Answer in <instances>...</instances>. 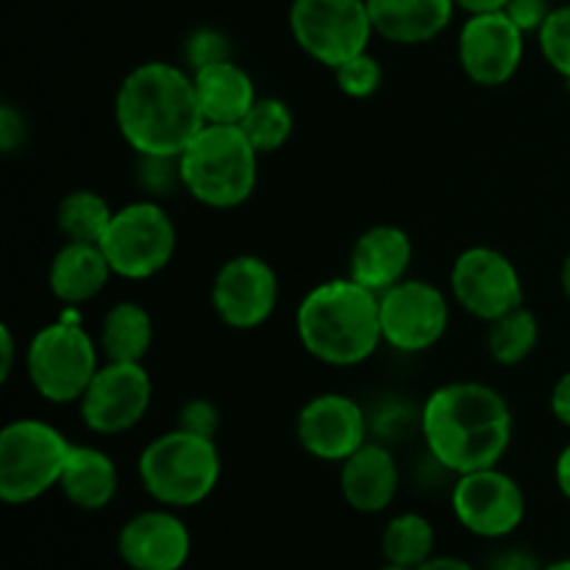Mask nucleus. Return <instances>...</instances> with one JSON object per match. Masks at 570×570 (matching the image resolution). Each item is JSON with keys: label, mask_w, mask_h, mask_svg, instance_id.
Instances as JSON below:
<instances>
[{"label": "nucleus", "mask_w": 570, "mask_h": 570, "mask_svg": "<svg viewBox=\"0 0 570 570\" xmlns=\"http://www.w3.org/2000/svg\"><path fill=\"white\" fill-rule=\"evenodd\" d=\"M421 432L429 456L443 471L462 476L504 460L515 417L504 395L490 384L449 382L423 404Z\"/></svg>", "instance_id": "obj_1"}, {"label": "nucleus", "mask_w": 570, "mask_h": 570, "mask_svg": "<svg viewBox=\"0 0 570 570\" xmlns=\"http://www.w3.org/2000/svg\"><path fill=\"white\" fill-rule=\"evenodd\" d=\"M115 122L137 156H181L206 126L193 72L173 61H142L120 81Z\"/></svg>", "instance_id": "obj_2"}, {"label": "nucleus", "mask_w": 570, "mask_h": 570, "mask_svg": "<svg viewBox=\"0 0 570 570\" xmlns=\"http://www.w3.org/2000/svg\"><path fill=\"white\" fill-rule=\"evenodd\" d=\"M295 332L312 360L332 367H356L384 343L379 295L351 276L332 278L301 298Z\"/></svg>", "instance_id": "obj_3"}, {"label": "nucleus", "mask_w": 570, "mask_h": 570, "mask_svg": "<svg viewBox=\"0 0 570 570\" xmlns=\"http://www.w3.org/2000/svg\"><path fill=\"white\" fill-rule=\"evenodd\" d=\"M259 156L239 126L206 122L178 156L181 189L209 209H237L254 195Z\"/></svg>", "instance_id": "obj_4"}, {"label": "nucleus", "mask_w": 570, "mask_h": 570, "mask_svg": "<svg viewBox=\"0 0 570 570\" xmlns=\"http://www.w3.org/2000/svg\"><path fill=\"white\" fill-rule=\"evenodd\" d=\"M145 493L170 510L198 507L215 493L223 476L217 440L170 429L142 449L137 462Z\"/></svg>", "instance_id": "obj_5"}, {"label": "nucleus", "mask_w": 570, "mask_h": 570, "mask_svg": "<svg viewBox=\"0 0 570 570\" xmlns=\"http://www.w3.org/2000/svg\"><path fill=\"white\" fill-rule=\"evenodd\" d=\"M100 345L76 317L39 328L26 345V373L48 404H78L100 367Z\"/></svg>", "instance_id": "obj_6"}, {"label": "nucleus", "mask_w": 570, "mask_h": 570, "mask_svg": "<svg viewBox=\"0 0 570 570\" xmlns=\"http://www.w3.org/2000/svg\"><path fill=\"white\" fill-rule=\"evenodd\" d=\"M72 443L39 417H17L0 432V499L26 507L59 488Z\"/></svg>", "instance_id": "obj_7"}, {"label": "nucleus", "mask_w": 570, "mask_h": 570, "mask_svg": "<svg viewBox=\"0 0 570 570\" xmlns=\"http://www.w3.org/2000/svg\"><path fill=\"white\" fill-rule=\"evenodd\" d=\"M115 276L145 282L165 271L178 248V232L165 206L154 198L134 200L115 209L100 239Z\"/></svg>", "instance_id": "obj_8"}, {"label": "nucleus", "mask_w": 570, "mask_h": 570, "mask_svg": "<svg viewBox=\"0 0 570 570\" xmlns=\"http://www.w3.org/2000/svg\"><path fill=\"white\" fill-rule=\"evenodd\" d=\"M289 31L298 48L328 70L365 53L376 33L367 0H293Z\"/></svg>", "instance_id": "obj_9"}, {"label": "nucleus", "mask_w": 570, "mask_h": 570, "mask_svg": "<svg viewBox=\"0 0 570 570\" xmlns=\"http://www.w3.org/2000/svg\"><path fill=\"white\" fill-rule=\"evenodd\" d=\"M384 345L401 354H423L445 337L451 323V301L438 284L410 278L379 295Z\"/></svg>", "instance_id": "obj_10"}, {"label": "nucleus", "mask_w": 570, "mask_h": 570, "mask_svg": "<svg viewBox=\"0 0 570 570\" xmlns=\"http://www.w3.org/2000/svg\"><path fill=\"white\" fill-rule=\"evenodd\" d=\"M451 510L465 532L482 540H504L515 534L527 518V495L499 465L482 468L456 476Z\"/></svg>", "instance_id": "obj_11"}, {"label": "nucleus", "mask_w": 570, "mask_h": 570, "mask_svg": "<svg viewBox=\"0 0 570 570\" xmlns=\"http://www.w3.org/2000/svg\"><path fill=\"white\" fill-rule=\"evenodd\" d=\"M451 298L476 321H495L523 306V282L515 262L490 245H471L451 265Z\"/></svg>", "instance_id": "obj_12"}, {"label": "nucleus", "mask_w": 570, "mask_h": 570, "mask_svg": "<svg viewBox=\"0 0 570 570\" xmlns=\"http://www.w3.org/2000/svg\"><path fill=\"white\" fill-rule=\"evenodd\" d=\"M154 382L142 362H104L78 401L81 421L89 432L126 434L148 415Z\"/></svg>", "instance_id": "obj_13"}, {"label": "nucleus", "mask_w": 570, "mask_h": 570, "mask_svg": "<svg viewBox=\"0 0 570 570\" xmlns=\"http://www.w3.org/2000/svg\"><path fill=\"white\" fill-rule=\"evenodd\" d=\"M278 306V276L271 262L256 254H239L223 262L212 282V309L237 332L259 328Z\"/></svg>", "instance_id": "obj_14"}, {"label": "nucleus", "mask_w": 570, "mask_h": 570, "mask_svg": "<svg viewBox=\"0 0 570 570\" xmlns=\"http://www.w3.org/2000/svg\"><path fill=\"white\" fill-rule=\"evenodd\" d=\"M527 33L507 11L471 14L456 39V59L462 72L479 87H501L512 81L523 65Z\"/></svg>", "instance_id": "obj_15"}, {"label": "nucleus", "mask_w": 570, "mask_h": 570, "mask_svg": "<svg viewBox=\"0 0 570 570\" xmlns=\"http://www.w3.org/2000/svg\"><path fill=\"white\" fill-rule=\"evenodd\" d=\"M365 410L345 393H321L306 401L295 421L301 449L321 462H345L367 443Z\"/></svg>", "instance_id": "obj_16"}, {"label": "nucleus", "mask_w": 570, "mask_h": 570, "mask_svg": "<svg viewBox=\"0 0 570 570\" xmlns=\"http://www.w3.org/2000/svg\"><path fill=\"white\" fill-rule=\"evenodd\" d=\"M117 554L128 570H181L193 554V534L178 510L159 504L122 523Z\"/></svg>", "instance_id": "obj_17"}, {"label": "nucleus", "mask_w": 570, "mask_h": 570, "mask_svg": "<svg viewBox=\"0 0 570 570\" xmlns=\"http://www.w3.org/2000/svg\"><path fill=\"white\" fill-rule=\"evenodd\" d=\"M401 471L393 451L367 440L356 454L340 462V490L345 504L362 515H379L390 510L399 495Z\"/></svg>", "instance_id": "obj_18"}, {"label": "nucleus", "mask_w": 570, "mask_h": 570, "mask_svg": "<svg viewBox=\"0 0 570 570\" xmlns=\"http://www.w3.org/2000/svg\"><path fill=\"white\" fill-rule=\"evenodd\" d=\"M412 254H415L412 239L404 228L393 226V223L371 226L356 237L354 248H351L348 276L362 287L382 295L384 289L404 282L412 265Z\"/></svg>", "instance_id": "obj_19"}, {"label": "nucleus", "mask_w": 570, "mask_h": 570, "mask_svg": "<svg viewBox=\"0 0 570 570\" xmlns=\"http://www.w3.org/2000/svg\"><path fill=\"white\" fill-rule=\"evenodd\" d=\"M115 276L100 243H70L65 239L48 267V287L65 306H81L98 298Z\"/></svg>", "instance_id": "obj_20"}, {"label": "nucleus", "mask_w": 570, "mask_h": 570, "mask_svg": "<svg viewBox=\"0 0 570 570\" xmlns=\"http://www.w3.org/2000/svg\"><path fill=\"white\" fill-rule=\"evenodd\" d=\"M373 31L393 45H426L454 20V0H367Z\"/></svg>", "instance_id": "obj_21"}, {"label": "nucleus", "mask_w": 570, "mask_h": 570, "mask_svg": "<svg viewBox=\"0 0 570 570\" xmlns=\"http://www.w3.org/2000/svg\"><path fill=\"white\" fill-rule=\"evenodd\" d=\"M193 81L204 122L239 126L259 98L250 72L234 59H223L217 65L193 72Z\"/></svg>", "instance_id": "obj_22"}, {"label": "nucleus", "mask_w": 570, "mask_h": 570, "mask_svg": "<svg viewBox=\"0 0 570 570\" xmlns=\"http://www.w3.org/2000/svg\"><path fill=\"white\" fill-rule=\"evenodd\" d=\"M59 490L76 510L100 512L115 501L120 490V471L104 449L72 445Z\"/></svg>", "instance_id": "obj_23"}, {"label": "nucleus", "mask_w": 570, "mask_h": 570, "mask_svg": "<svg viewBox=\"0 0 570 570\" xmlns=\"http://www.w3.org/2000/svg\"><path fill=\"white\" fill-rule=\"evenodd\" d=\"M98 345L106 362H142L154 345V317L137 301H120L104 315Z\"/></svg>", "instance_id": "obj_24"}, {"label": "nucleus", "mask_w": 570, "mask_h": 570, "mask_svg": "<svg viewBox=\"0 0 570 570\" xmlns=\"http://www.w3.org/2000/svg\"><path fill=\"white\" fill-rule=\"evenodd\" d=\"M434 543H438V534L429 518H423L421 512H401L390 518L382 532L384 562L415 570L432 560Z\"/></svg>", "instance_id": "obj_25"}, {"label": "nucleus", "mask_w": 570, "mask_h": 570, "mask_svg": "<svg viewBox=\"0 0 570 570\" xmlns=\"http://www.w3.org/2000/svg\"><path fill=\"white\" fill-rule=\"evenodd\" d=\"M111 217H115V209L106 204L104 195L92 189H72L59 200L56 226L61 237L70 243H100Z\"/></svg>", "instance_id": "obj_26"}, {"label": "nucleus", "mask_w": 570, "mask_h": 570, "mask_svg": "<svg viewBox=\"0 0 570 570\" xmlns=\"http://www.w3.org/2000/svg\"><path fill=\"white\" fill-rule=\"evenodd\" d=\"M488 326L490 356L504 367L521 365L523 360L532 356V351L540 343V323L534 312L527 309V306H518V309L495 317Z\"/></svg>", "instance_id": "obj_27"}, {"label": "nucleus", "mask_w": 570, "mask_h": 570, "mask_svg": "<svg viewBox=\"0 0 570 570\" xmlns=\"http://www.w3.org/2000/svg\"><path fill=\"white\" fill-rule=\"evenodd\" d=\"M239 128H243L245 137L250 139V145L265 156L276 154V150H282L284 145L289 142L295 128V117L282 98L267 95V98H256V104L250 106L248 115L243 117Z\"/></svg>", "instance_id": "obj_28"}, {"label": "nucleus", "mask_w": 570, "mask_h": 570, "mask_svg": "<svg viewBox=\"0 0 570 570\" xmlns=\"http://www.w3.org/2000/svg\"><path fill=\"white\" fill-rule=\"evenodd\" d=\"M543 59L570 83V6H557L538 31Z\"/></svg>", "instance_id": "obj_29"}, {"label": "nucleus", "mask_w": 570, "mask_h": 570, "mask_svg": "<svg viewBox=\"0 0 570 570\" xmlns=\"http://www.w3.org/2000/svg\"><path fill=\"white\" fill-rule=\"evenodd\" d=\"M334 78H337L340 92L348 95V98L362 100V98H371V95L379 92L384 70H382V65L376 61V56H371L365 50V53L354 56V59H348L345 65H340L337 70H334Z\"/></svg>", "instance_id": "obj_30"}, {"label": "nucleus", "mask_w": 570, "mask_h": 570, "mask_svg": "<svg viewBox=\"0 0 570 570\" xmlns=\"http://www.w3.org/2000/svg\"><path fill=\"white\" fill-rule=\"evenodd\" d=\"M223 59H232V42H228L226 33L217 31V28H195L187 37V42H184V61H187L189 72H198Z\"/></svg>", "instance_id": "obj_31"}, {"label": "nucleus", "mask_w": 570, "mask_h": 570, "mask_svg": "<svg viewBox=\"0 0 570 570\" xmlns=\"http://www.w3.org/2000/svg\"><path fill=\"white\" fill-rule=\"evenodd\" d=\"M139 159V187L148 193V198L159 200L170 195L181 184V165L178 156H137Z\"/></svg>", "instance_id": "obj_32"}, {"label": "nucleus", "mask_w": 570, "mask_h": 570, "mask_svg": "<svg viewBox=\"0 0 570 570\" xmlns=\"http://www.w3.org/2000/svg\"><path fill=\"white\" fill-rule=\"evenodd\" d=\"M176 426L184 429V432L200 434V438L217 440V432H220V410L212 401L193 399L178 410Z\"/></svg>", "instance_id": "obj_33"}, {"label": "nucleus", "mask_w": 570, "mask_h": 570, "mask_svg": "<svg viewBox=\"0 0 570 570\" xmlns=\"http://www.w3.org/2000/svg\"><path fill=\"white\" fill-rule=\"evenodd\" d=\"M504 11L523 33H538L554 9L549 0H510Z\"/></svg>", "instance_id": "obj_34"}, {"label": "nucleus", "mask_w": 570, "mask_h": 570, "mask_svg": "<svg viewBox=\"0 0 570 570\" xmlns=\"http://www.w3.org/2000/svg\"><path fill=\"white\" fill-rule=\"evenodd\" d=\"M28 139V126L26 117L17 111V106L3 104L0 106V148H3L6 156L17 154V150L26 145Z\"/></svg>", "instance_id": "obj_35"}, {"label": "nucleus", "mask_w": 570, "mask_h": 570, "mask_svg": "<svg viewBox=\"0 0 570 570\" xmlns=\"http://www.w3.org/2000/svg\"><path fill=\"white\" fill-rule=\"evenodd\" d=\"M488 570H543V566L527 549H507L490 560Z\"/></svg>", "instance_id": "obj_36"}, {"label": "nucleus", "mask_w": 570, "mask_h": 570, "mask_svg": "<svg viewBox=\"0 0 570 570\" xmlns=\"http://www.w3.org/2000/svg\"><path fill=\"white\" fill-rule=\"evenodd\" d=\"M551 412L562 426L570 429V371L562 373L551 390Z\"/></svg>", "instance_id": "obj_37"}, {"label": "nucleus", "mask_w": 570, "mask_h": 570, "mask_svg": "<svg viewBox=\"0 0 570 570\" xmlns=\"http://www.w3.org/2000/svg\"><path fill=\"white\" fill-rule=\"evenodd\" d=\"M0 337H3V348H0V382H9L11 373H14L17 343L9 326H0Z\"/></svg>", "instance_id": "obj_38"}, {"label": "nucleus", "mask_w": 570, "mask_h": 570, "mask_svg": "<svg viewBox=\"0 0 570 570\" xmlns=\"http://www.w3.org/2000/svg\"><path fill=\"white\" fill-rule=\"evenodd\" d=\"M415 570H476V568H473L468 560H462V557L434 554L432 560H426L421 568H415Z\"/></svg>", "instance_id": "obj_39"}, {"label": "nucleus", "mask_w": 570, "mask_h": 570, "mask_svg": "<svg viewBox=\"0 0 570 570\" xmlns=\"http://www.w3.org/2000/svg\"><path fill=\"white\" fill-rule=\"evenodd\" d=\"M456 9L468 11L471 14H490V11H504L510 0H454Z\"/></svg>", "instance_id": "obj_40"}, {"label": "nucleus", "mask_w": 570, "mask_h": 570, "mask_svg": "<svg viewBox=\"0 0 570 570\" xmlns=\"http://www.w3.org/2000/svg\"><path fill=\"white\" fill-rule=\"evenodd\" d=\"M554 479H557V488H560V493L570 501V443L560 451V456H557Z\"/></svg>", "instance_id": "obj_41"}, {"label": "nucleus", "mask_w": 570, "mask_h": 570, "mask_svg": "<svg viewBox=\"0 0 570 570\" xmlns=\"http://www.w3.org/2000/svg\"><path fill=\"white\" fill-rule=\"evenodd\" d=\"M560 282H562V293H566V298L570 301V254L566 256V262H562Z\"/></svg>", "instance_id": "obj_42"}, {"label": "nucleus", "mask_w": 570, "mask_h": 570, "mask_svg": "<svg viewBox=\"0 0 570 570\" xmlns=\"http://www.w3.org/2000/svg\"><path fill=\"white\" fill-rule=\"evenodd\" d=\"M543 570H570V557L568 560H557L551 566H543Z\"/></svg>", "instance_id": "obj_43"}, {"label": "nucleus", "mask_w": 570, "mask_h": 570, "mask_svg": "<svg viewBox=\"0 0 570 570\" xmlns=\"http://www.w3.org/2000/svg\"><path fill=\"white\" fill-rule=\"evenodd\" d=\"M379 570H410V568H404V566H395V562H384L382 568Z\"/></svg>", "instance_id": "obj_44"}]
</instances>
